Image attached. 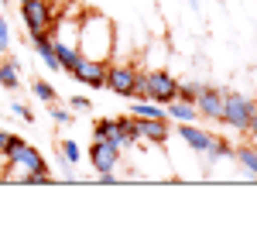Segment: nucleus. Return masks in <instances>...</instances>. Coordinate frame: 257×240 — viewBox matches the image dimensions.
Instances as JSON below:
<instances>
[{
    "instance_id": "9b49d317",
    "label": "nucleus",
    "mask_w": 257,
    "mask_h": 240,
    "mask_svg": "<svg viewBox=\"0 0 257 240\" xmlns=\"http://www.w3.org/2000/svg\"><path fill=\"white\" fill-rule=\"evenodd\" d=\"M175 134L185 141V144H189L192 151H199V155H209V151H213V141H216V134L202 131V127H196V124H182Z\"/></svg>"
},
{
    "instance_id": "0eeeda50",
    "label": "nucleus",
    "mask_w": 257,
    "mask_h": 240,
    "mask_svg": "<svg viewBox=\"0 0 257 240\" xmlns=\"http://www.w3.org/2000/svg\"><path fill=\"white\" fill-rule=\"evenodd\" d=\"M138 76H141V69L131 65V62H123V65H106V82H103V86L113 89L117 96H134Z\"/></svg>"
},
{
    "instance_id": "bb28decb",
    "label": "nucleus",
    "mask_w": 257,
    "mask_h": 240,
    "mask_svg": "<svg viewBox=\"0 0 257 240\" xmlns=\"http://www.w3.org/2000/svg\"><path fill=\"white\" fill-rule=\"evenodd\" d=\"M7 141H11V131H0V151L7 148Z\"/></svg>"
},
{
    "instance_id": "a211bd4d",
    "label": "nucleus",
    "mask_w": 257,
    "mask_h": 240,
    "mask_svg": "<svg viewBox=\"0 0 257 240\" xmlns=\"http://www.w3.org/2000/svg\"><path fill=\"white\" fill-rule=\"evenodd\" d=\"M120 127V134H123V148L127 144H138V117L131 113V117H113Z\"/></svg>"
},
{
    "instance_id": "f3484780",
    "label": "nucleus",
    "mask_w": 257,
    "mask_h": 240,
    "mask_svg": "<svg viewBox=\"0 0 257 240\" xmlns=\"http://www.w3.org/2000/svg\"><path fill=\"white\" fill-rule=\"evenodd\" d=\"M131 113H134V117H144V120H165L168 117L161 106H155V100H138L131 106Z\"/></svg>"
},
{
    "instance_id": "c85d7f7f",
    "label": "nucleus",
    "mask_w": 257,
    "mask_h": 240,
    "mask_svg": "<svg viewBox=\"0 0 257 240\" xmlns=\"http://www.w3.org/2000/svg\"><path fill=\"white\" fill-rule=\"evenodd\" d=\"M21 4H28V0H21Z\"/></svg>"
},
{
    "instance_id": "aec40b11",
    "label": "nucleus",
    "mask_w": 257,
    "mask_h": 240,
    "mask_svg": "<svg viewBox=\"0 0 257 240\" xmlns=\"http://www.w3.org/2000/svg\"><path fill=\"white\" fill-rule=\"evenodd\" d=\"M31 89H35V96H38L41 103H55V100H59V93H55V89H52L48 82H41V79L31 82Z\"/></svg>"
},
{
    "instance_id": "20e7f679",
    "label": "nucleus",
    "mask_w": 257,
    "mask_h": 240,
    "mask_svg": "<svg viewBox=\"0 0 257 240\" xmlns=\"http://www.w3.org/2000/svg\"><path fill=\"white\" fill-rule=\"evenodd\" d=\"M257 113L254 100L247 96V93H230V89H223V124L226 127H233V131H247L250 127V117Z\"/></svg>"
},
{
    "instance_id": "1a4fd4ad",
    "label": "nucleus",
    "mask_w": 257,
    "mask_h": 240,
    "mask_svg": "<svg viewBox=\"0 0 257 240\" xmlns=\"http://www.w3.org/2000/svg\"><path fill=\"white\" fill-rule=\"evenodd\" d=\"M106 65H110V62L86 59V55H82V59L76 62V69H72L69 76H72V79H79V82H86V86H93V89H99V86L106 82Z\"/></svg>"
},
{
    "instance_id": "ddd939ff",
    "label": "nucleus",
    "mask_w": 257,
    "mask_h": 240,
    "mask_svg": "<svg viewBox=\"0 0 257 240\" xmlns=\"http://www.w3.org/2000/svg\"><path fill=\"white\" fill-rule=\"evenodd\" d=\"M31 45L38 48L41 62H45L52 72H62V62H59V55H55V45H52V38H48V31H41V35H31Z\"/></svg>"
},
{
    "instance_id": "393cba45",
    "label": "nucleus",
    "mask_w": 257,
    "mask_h": 240,
    "mask_svg": "<svg viewBox=\"0 0 257 240\" xmlns=\"http://www.w3.org/2000/svg\"><path fill=\"white\" fill-rule=\"evenodd\" d=\"M52 120H55V124H69L72 113H69V110H59V106H52Z\"/></svg>"
},
{
    "instance_id": "f257e3e1",
    "label": "nucleus",
    "mask_w": 257,
    "mask_h": 240,
    "mask_svg": "<svg viewBox=\"0 0 257 240\" xmlns=\"http://www.w3.org/2000/svg\"><path fill=\"white\" fill-rule=\"evenodd\" d=\"M79 52L86 59L110 62V52H113V24L103 18V14H86L79 21Z\"/></svg>"
},
{
    "instance_id": "4468645a",
    "label": "nucleus",
    "mask_w": 257,
    "mask_h": 240,
    "mask_svg": "<svg viewBox=\"0 0 257 240\" xmlns=\"http://www.w3.org/2000/svg\"><path fill=\"white\" fill-rule=\"evenodd\" d=\"M165 113H168L172 120H178V124H196V120H199L196 103H189V100H172Z\"/></svg>"
},
{
    "instance_id": "5701e85b",
    "label": "nucleus",
    "mask_w": 257,
    "mask_h": 240,
    "mask_svg": "<svg viewBox=\"0 0 257 240\" xmlns=\"http://www.w3.org/2000/svg\"><path fill=\"white\" fill-rule=\"evenodd\" d=\"M11 110H14V113H18L21 120H28V124H31V120H35V113H31V110H28V106H24V103H11Z\"/></svg>"
},
{
    "instance_id": "4be33fe9",
    "label": "nucleus",
    "mask_w": 257,
    "mask_h": 240,
    "mask_svg": "<svg viewBox=\"0 0 257 240\" xmlns=\"http://www.w3.org/2000/svg\"><path fill=\"white\" fill-rule=\"evenodd\" d=\"M62 158L69 161V165H76V161L82 158V151H79V144L76 141H62Z\"/></svg>"
},
{
    "instance_id": "6ab92c4d",
    "label": "nucleus",
    "mask_w": 257,
    "mask_h": 240,
    "mask_svg": "<svg viewBox=\"0 0 257 240\" xmlns=\"http://www.w3.org/2000/svg\"><path fill=\"white\" fill-rule=\"evenodd\" d=\"M0 86H4V89H18L21 86L18 62H0Z\"/></svg>"
},
{
    "instance_id": "f03ea898",
    "label": "nucleus",
    "mask_w": 257,
    "mask_h": 240,
    "mask_svg": "<svg viewBox=\"0 0 257 240\" xmlns=\"http://www.w3.org/2000/svg\"><path fill=\"white\" fill-rule=\"evenodd\" d=\"M4 158H7V168H4V179L11 182H24L31 172H41V168H48L45 165V158H41L38 151L28 144V141H21L11 134V141H7V148H4Z\"/></svg>"
},
{
    "instance_id": "b1692460",
    "label": "nucleus",
    "mask_w": 257,
    "mask_h": 240,
    "mask_svg": "<svg viewBox=\"0 0 257 240\" xmlns=\"http://www.w3.org/2000/svg\"><path fill=\"white\" fill-rule=\"evenodd\" d=\"M7 45H11V31H7V21L0 18V52H7Z\"/></svg>"
},
{
    "instance_id": "6e6552de",
    "label": "nucleus",
    "mask_w": 257,
    "mask_h": 240,
    "mask_svg": "<svg viewBox=\"0 0 257 240\" xmlns=\"http://www.w3.org/2000/svg\"><path fill=\"white\" fill-rule=\"evenodd\" d=\"M89 161H93V168H96L99 175L117 172V165H120V144H113V141H93V144H89Z\"/></svg>"
},
{
    "instance_id": "7ed1b4c3",
    "label": "nucleus",
    "mask_w": 257,
    "mask_h": 240,
    "mask_svg": "<svg viewBox=\"0 0 257 240\" xmlns=\"http://www.w3.org/2000/svg\"><path fill=\"white\" fill-rule=\"evenodd\" d=\"M48 38H52V45H55V55H59V62H62V72H72L76 62L82 59V52H79V24L69 21V18H55Z\"/></svg>"
},
{
    "instance_id": "dca6fc26",
    "label": "nucleus",
    "mask_w": 257,
    "mask_h": 240,
    "mask_svg": "<svg viewBox=\"0 0 257 240\" xmlns=\"http://www.w3.org/2000/svg\"><path fill=\"white\" fill-rule=\"evenodd\" d=\"M93 134H96V141H113V144L123 148V134H120L117 120H96L93 124Z\"/></svg>"
},
{
    "instance_id": "f8f14e48",
    "label": "nucleus",
    "mask_w": 257,
    "mask_h": 240,
    "mask_svg": "<svg viewBox=\"0 0 257 240\" xmlns=\"http://www.w3.org/2000/svg\"><path fill=\"white\" fill-rule=\"evenodd\" d=\"M168 120H144L138 117V141L141 144H165L168 141Z\"/></svg>"
},
{
    "instance_id": "cd10ccee",
    "label": "nucleus",
    "mask_w": 257,
    "mask_h": 240,
    "mask_svg": "<svg viewBox=\"0 0 257 240\" xmlns=\"http://www.w3.org/2000/svg\"><path fill=\"white\" fill-rule=\"evenodd\" d=\"M247 131H250V134H254V141H257V113L250 117V127H247Z\"/></svg>"
},
{
    "instance_id": "2eb2a0df",
    "label": "nucleus",
    "mask_w": 257,
    "mask_h": 240,
    "mask_svg": "<svg viewBox=\"0 0 257 240\" xmlns=\"http://www.w3.org/2000/svg\"><path fill=\"white\" fill-rule=\"evenodd\" d=\"M233 158H237V165L250 175V179H257V148L254 144H240V148H233Z\"/></svg>"
},
{
    "instance_id": "a878e982",
    "label": "nucleus",
    "mask_w": 257,
    "mask_h": 240,
    "mask_svg": "<svg viewBox=\"0 0 257 240\" xmlns=\"http://www.w3.org/2000/svg\"><path fill=\"white\" fill-rule=\"evenodd\" d=\"M89 106H93V103L86 100V96H76V100H72V110H89Z\"/></svg>"
},
{
    "instance_id": "423d86ee",
    "label": "nucleus",
    "mask_w": 257,
    "mask_h": 240,
    "mask_svg": "<svg viewBox=\"0 0 257 240\" xmlns=\"http://www.w3.org/2000/svg\"><path fill=\"white\" fill-rule=\"evenodd\" d=\"M21 18H24V28H28V35L52 31V24H55L52 0H28V4H21Z\"/></svg>"
},
{
    "instance_id": "39448f33",
    "label": "nucleus",
    "mask_w": 257,
    "mask_h": 240,
    "mask_svg": "<svg viewBox=\"0 0 257 240\" xmlns=\"http://www.w3.org/2000/svg\"><path fill=\"white\" fill-rule=\"evenodd\" d=\"M178 96V79L168 76L165 69H155V72H144V100H155V103H168Z\"/></svg>"
},
{
    "instance_id": "412c9836",
    "label": "nucleus",
    "mask_w": 257,
    "mask_h": 240,
    "mask_svg": "<svg viewBox=\"0 0 257 240\" xmlns=\"http://www.w3.org/2000/svg\"><path fill=\"white\" fill-rule=\"evenodd\" d=\"M199 89H202V82H178V96H175V100H189V103H196Z\"/></svg>"
},
{
    "instance_id": "9d476101",
    "label": "nucleus",
    "mask_w": 257,
    "mask_h": 240,
    "mask_svg": "<svg viewBox=\"0 0 257 240\" xmlns=\"http://www.w3.org/2000/svg\"><path fill=\"white\" fill-rule=\"evenodd\" d=\"M196 110H199V117H206V120H219L223 117V89L219 86H202L196 96Z\"/></svg>"
}]
</instances>
